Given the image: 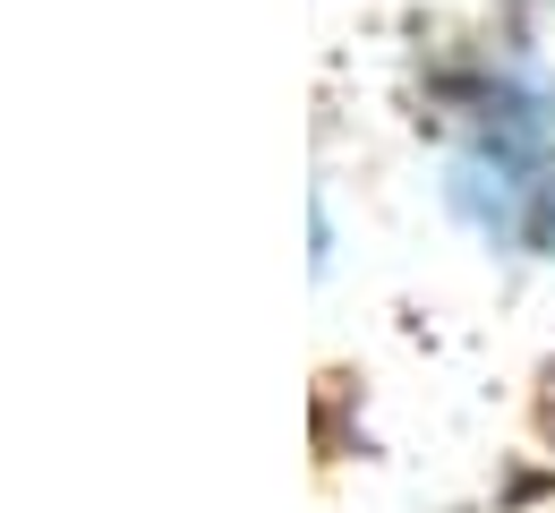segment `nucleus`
Here are the masks:
<instances>
[]
</instances>
